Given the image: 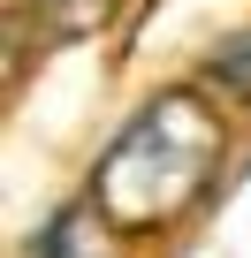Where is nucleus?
Returning <instances> with one entry per match:
<instances>
[{
    "label": "nucleus",
    "mask_w": 251,
    "mask_h": 258,
    "mask_svg": "<svg viewBox=\"0 0 251 258\" xmlns=\"http://www.w3.org/2000/svg\"><path fill=\"white\" fill-rule=\"evenodd\" d=\"M107 16H114V0H46V8H38V38H46V46H76V38H91ZM16 23H31V16H16Z\"/></svg>",
    "instance_id": "obj_3"
},
{
    "label": "nucleus",
    "mask_w": 251,
    "mask_h": 258,
    "mask_svg": "<svg viewBox=\"0 0 251 258\" xmlns=\"http://www.w3.org/2000/svg\"><path fill=\"white\" fill-rule=\"evenodd\" d=\"M206 84H213L228 106H251V31H236V38H221V46L206 53Z\"/></svg>",
    "instance_id": "obj_4"
},
{
    "label": "nucleus",
    "mask_w": 251,
    "mask_h": 258,
    "mask_svg": "<svg viewBox=\"0 0 251 258\" xmlns=\"http://www.w3.org/2000/svg\"><path fill=\"white\" fill-rule=\"evenodd\" d=\"M38 258H122V228L84 198V205L54 213V228H46V250H38Z\"/></svg>",
    "instance_id": "obj_2"
},
{
    "label": "nucleus",
    "mask_w": 251,
    "mask_h": 258,
    "mask_svg": "<svg viewBox=\"0 0 251 258\" xmlns=\"http://www.w3.org/2000/svg\"><path fill=\"white\" fill-rule=\"evenodd\" d=\"M228 160V121L198 91H160L91 167V205L122 235H160L175 228Z\"/></svg>",
    "instance_id": "obj_1"
}]
</instances>
